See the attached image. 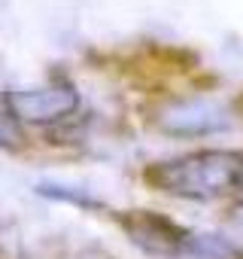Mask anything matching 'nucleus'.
I'll list each match as a JSON object with an SVG mask.
<instances>
[{
	"instance_id": "39448f33",
	"label": "nucleus",
	"mask_w": 243,
	"mask_h": 259,
	"mask_svg": "<svg viewBox=\"0 0 243 259\" xmlns=\"http://www.w3.org/2000/svg\"><path fill=\"white\" fill-rule=\"evenodd\" d=\"M13 141H16V128H13L7 104L0 101V147H13Z\"/></svg>"
},
{
	"instance_id": "f03ea898",
	"label": "nucleus",
	"mask_w": 243,
	"mask_h": 259,
	"mask_svg": "<svg viewBox=\"0 0 243 259\" xmlns=\"http://www.w3.org/2000/svg\"><path fill=\"white\" fill-rule=\"evenodd\" d=\"M118 226L137 247L161 259H225L234 253L225 241H216L213 235H198L152 210L118 213Z\"/></svg>"
},
{
	"instance_id": "f257e3e1",
	"label": "nucleus",
	"mask_w": 243,
	"mask_h": 259,
	"mask_svg": "<svg viewBox=\"0 0 243 259\" xmlns=\"http://www.w3.org/2000/svg\"><path fill=\"white\" fill-rule=\"evenodd\" d=\"M143 180L158 192L210 201L234 192L243 183V153L237 150H201L179 159L155 162L143 171Z\"/></svg>"
},
{
	"instance_id": "423d86ee",
	"label": "nucleus",
	"mask_w": 243,
	"mask_h": 259,
	"mask_svg": "<svg viewBox=\"0 0 243 259\" xmlns=\"http://www.w3.org/2000/svg\"><path fill=\"white\" fill-rule=\"evenodd\" d=\"M237 223H240V226H243V207H240V210H237Z\"/></svg>"
},
{
	"instance_id": "20e7f679",
	"label": "nucleus",
	"mask_w": 243,
	"mask_h": 259,
	"mask_svg": "<svg viewBox=\"0 0 243 259\" xmlns=\"http://www.w3.org/2000/svg\"><path fill=\"white\" fill-rule=\"evenodd\" d=\"M161 132L170 135H210V132H222L228 128V116L222 107L207 104V101H176L167 104L158 116H155Z\"/></svg>"
},
{
	"instance_id": "7ed1b4c3",
	"label": "nucleus",
	"mask_w": 243,
	"mask_h": 259,
	"mask_svg": "<svg viewBox=\"0 0 243 259\" xmlns=\"http://www.w3.org/2000/svg\"><path fill=\"white\" fill-rule=\"evenodd\" d=\"M76 107H79L76 89L64 79L49 82L43 89H22L7 98L10 116H19L25 122H52V119L70 116Z\"/></svg>"
}]
</instances>
